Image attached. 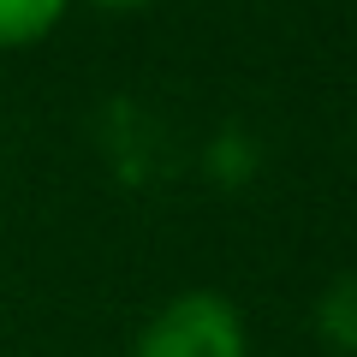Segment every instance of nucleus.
I'll return each mask as SVG.
<instances>
[{"label":"nucleus","mask_w":357,"mask_h":357,"mask_svg":"<svg viewBox=\"0 0 357 357\" xmlns=\"http://www.w3.org/2000/svg\"><path fill=\"white\" fill-rule=\"evenodd\" d=\"M96 13H143V6H155V0H89Z\"/></svg>","instance_id":"nucleus-4"},{"label":"nucleus","mask_w":357,"mask_h":357,"mask_svg":"<svg viewBox=\"0 0 357 357\" xmlns=\"http://www.w3.org/2000/svg\"><path fill=\"white\" fill-rule=\"evenodd\" d=\"M131 357H250V333L227 292L191 286L137 328Z\"/></svg>","instance_id":"nucleus-1"},{"label":"nucleus","mask_w":357,"mask_h":357,"mask_svg":"<svg viewBox=\"0 0 357 357\" xmlns=\"http://www.w3.org/2000/svg\"><path fill=\"white\" fill-rule=\"evenodd\" d=\"M72 0H0V54L36 48L66 24Z\"/></svg>","instance_id":"nucleus-2"},{"label":"nucleus","mask_w":357,"mask_h":357,"mask_svg":"<svg viewBox=\"0 0 357 357\" xmlns=\"http://www.w3.org/2000/svg\"><path fill=\"white\" fill-rule=\"evenodd\" d=\"M321 333H328L333 345H345V351L357 357V280L333 286V292L321 298Z\"/></svg>","instance_id":"nucleus-3"}]
</instances>
